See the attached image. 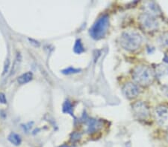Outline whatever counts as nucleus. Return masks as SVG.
Here are the masks:
<instances>
[{"mask_svg":"<svg viewBox=\"0 0 168 147\" xmlns=\"http://www.w3.org/2000/svg\"><path fill=\"white\" fill-rule=\"evenodd\" d=\"M120 43L122 47L128 51L138 50L142 43V37L135 30H127L122 34Z\"/></svg>","mask_w":168,"mask_h":147,"instance_id":"nucleus-1","label":"nucleus"},{"mask_svg":"<svg viewBox=\"0 0 168 147\" xmlns=\"http://www.w3.org/2000/svg\"><path fill=\"white\" fill-rule=\"evenodd\" d=\"M132 77L136 83L142 85H148L153 82L155 74L152 69L147 66H138L133 69Z\"/></svg>","mask_w":168,"mask_h":147,"instance_id":"nucleus-2","label":"nucleus"},{"mask_svg":"<svg viewBox=\"0 0 168 147\" xmlns=\"http://www.w3.org/2000/svg\"><path fill=\"white\" fill-rule=\"evenodd\" d=\"M109 26V19L107 15H103L100 16L95 23L94 24L93 26L90 28L89 33H90V37L94 40H100L103 38L107 32L108 28Z\"/></svg>","mask_w":168,"mask_h":147,"instance_id":"nucleus-3","label":"nucleus"},{"mask_svg":"<svg viewBox=\"0 0 168 147\" xmlns=\"http://www.w3.org/2000/svg\"><path fill=\"white\" fill-rule=\"evenodd\" d=\"M139 22L142 28L147 31H153L158 28L159 24L156 19L154 16L148 14V13H143L139 17Z\"/></svg>","mask_w":168,"mask_h":147,"instance_id":"nucleus-4","label":"nucleus"},{"mask_svg":"<svg viewBox=\"0 0 168 147\" xmlns=\"http://www.w3.org/2000/svg\"><path fill=\"white\" fill-rule=\"evenodd\" d=\"M132 110L135 117L138 120H143L150 116V109L145 102L139 101L135 102L132 106Z\"/></svg>","mask_w":168,"mask_h":147,"instance_id":"nucleus-5","label":"nucleus"},{"mask_svg":"<svg viewBox=\"0 0 168 147\" xmlns=\"http://www.w3.org/2000/svg\"><path fill=\"white\" fill-rule=\"evenodd\" d=\"M155 117L159 126L164 128H168V106H158L155 110Z\"/></svg>","mask_w":168,"mask_h":147,"instance_id":"nucleus-6","label":"nucleus"},{"mask_svg":"<svg viewBox=\"0 0 168 147\" xmlns=\"http://www.w3.org/2000/svg\"><path fill=\"white\" fill-rule=\"evenodd\" d=\"M123 92L128 99H133L140 94V89L137 85L132 83H128L123 86Z\"/></svg>","mask_w":168,"mask_h":147,"instance_id":"nucleus-7","label":"nucleus"},{"mask_svg":"<svg viewBox=\"0 0 168 147\" xmlns=\"http://www.w3.org/2000/svg\"><path fill=\"white\" fill-rule=\"evenodd\" d=\"M87 131L89 134H94L102 127V124L99 120L95 119H89L87 122Z\"/></svg>","mask_w":168,"mask_h":147,"instance_id":"nucleus-8","label":"nucleus"},{"mask_svg":"<svg viewBox=\"0 0 168 147\" xmlns=\"http://www.w3.org/2000/svg\"><path fill=\"white\" fill-rule=\"evenodd\" d=\"M143 6H144V9L147 12L146 13H148L152 16L160 14V10H159L158 7L153 2H147L144 3Z\"/></svg>","mask_w":168,"mask_h":147,"instance_id":"nucleus-9","label":"nucleus"},{"mask_svg":"<svg viewBox=\"0 0 168 147\" xmlns=\"http://www.w3.org/2000/svg\"><path fill=\"white\" fill-rule=\"evenodd\" d=\"M32 78H33V74L30 72V71H29V72L23 74L21 76L19 77L17 79V82L19 83V84L23 85L29 83V82H30L31 80H32Z\"/></svg>","mask_w":168,"mask_h":147,"instance_id":"nucleus-10","label":"nucleus"},{"mask_svg":"<svg viewBox=\"0 0 168 147\" xmlns=\"http://www.w3.org/2000/svg\"><path fill=\"white\" fill-rule=\"evenodd\" d=\"M8 140L11 142L12 144L15 145V146H19V145H20V143H21L22 142L20 136L14 132H12L8 135Z\"/></svg>","mask_w":168,"mask_h":147,"instance_id":"nucleus-11","label":"nucleus"},{"mask_svg":"<svg viewBox=\"0 0 168 147\" xmlns=\"http://www.w3.org/2000/svg\"><path fill=\"white\" fill-rule=\"evenodd\" d=\"M73 51H74L75 54H82V52L85 51V48H84L83 45H82L81 40H77L76 41H75L74 48H73Z\"/></svg>","mask_w":168,"mask_h":147,"instance_id":"nucleus-12","label":"nucleus"},{"mask_svg":"<svg viewBox=\"0 0 168 147\" xmlns=\"http://www.w3.org/2000/svg\"><path fill=\"white\" fill-rule=\"evenodd\" d=\"M63 112L64 113H67L70 114L71 116H74L73 115V106L70 102L68 101H65V102L63 105Z\"/></svg>","mask_w":168,"mask_h":147,"instance_id":"nucleus-13","label":"nucleus"},{"mask_svg":"<svg viewBox=\"0 0 168 147\" xmlns=\"http://www.w3.org/2000/svg\"><path fill=\"white\" fill-rule=\"evenodd\" d=\"M158 42L163 47H168V32L162 34L159 37Z\"/></svg>","mask_w":168,"mask_h":147,"instance_id":"nucleus-14","label":"nucleus"},{"mask_svg":"<svg viewBox=\"0 0 168 147\" xmlns=\"http://www.w3.org/2000/svg\"><path fill=\"white\" fill-rule=\"evenodd\" d=\"M21 61H22L21 54H20V53H17L16 59H15V61H14V64H13V69H12V74L15 73V71L17 70V68L19 67V66H20Z\"/></svg>","mask_w":168,"mask_h":147,"instance_id":"nucleus-15","label":"nucleus"},{"mask_svg":"<svg viewBox=\"0 0 168 147\" xmlns=\"http://www.w3.org/2000/svg\"><path fill=\"white\" fill-rule=\"evenodd\" d=\"M80 71H81V70L78 69V68L69 67L67 68H65V69H64V70H62V71H61V72H62L63 74H72L78 73Z\"/></svg>","mask_w":168,"mask_h":147,"instance_id":"nucleus-16","label":"nucleus"},{"mask_svg":"<svg viewBox=\"0 0 168 147\" xmlns=\"http://www.w3.org/2000/svg\"><path fill=\"white\" fill-rule=\"evenodd\" d=\"M9 68H10V60H9V59H7L6 63H5L4 70H3L2 75H5L8 72V69H9Z\"/></svg>","mask_w":168,"mask_h":147,"instance_id":"nucleus-17","label":"nucleus"},{"mask_svg":"<svg viewBox=\"0 0 168 147\" xmlns=\"http://www.w3.org/2000/svg\"><path fill=\"white\" fill-rule=\"evenodd\" d=\"M81 138V134L79 133H73L71 135V141H78Z\"/></svg>","mask_w":168,"mask_h":147,"instance_id":"nucleus-18","label":"nucleus"},{"mask_svg":"<svg viewBox=\"0 0 168 147\" xmlns=\"http://www.w3.org/2000/svg\"><path fill=\"white\" fill-rule=\"evenodd\" d=\"M0 102H2V103H6L7 102L6 97L5 94L0 93Z\"/></svg>","mask_w":168,"mask_h":147,"instance_id":"nucleus-19","label":"nucleus"},{"mask_svg":"<svg viewBox=\"0 0 168 147\" xmlns=\"http://www.w3.org/2000/svg\"><path fill=\"white\" fill-rule=\"evenodd\" d=\"M29 41H30V43L32 44L35 46V47H39L40 46V43H39L37 41H36L35 40H32V39H29Z\"/></svg>","mask_w":168,"mask_h":147,"instance_id":"nucleus-20","label":"nucleus"},{"mask_svg":"<svg viewBox=\"0 0 168 147\" xmlns=\"http://www.w3.org/2000/svg\"><path fill=\"white\" fill-rule=\"evenodd\" d=\"M163 93L166 95V96L168 97V85H165V86H163L162 88Z\"/></svg>","mask_w":168,"mask_h":147,"instance_id":"nucleus-21","label":"nucleus"},{"mask_svg":"<svg viewBox=\"0 0 168 147\" xmlns=\"http://www.w3.org/2000/svg\"><path fill=\"white\" fill-rule=\"evenodd\" d=\"M164 62L168 63V56H166V57L164 58Z\"/></svg>","mask_w":168,"mask_h":147,"instance_id":"nucleus-22","label":"nucleus"},{"mask_svg":"<svg viewBox=\"0 0 168 147\" xmlns=\"http://www.w3.org/2000/svg\"><path fill=\"white\" fill-rule=\"evenodd\" d=\"M60 147H71V146H67V145H62V146H61Z\"/></svg>","mask_w":168,"mask_h":147,"instance_id":"nucleus-23","label":"nucleus"}]
</instances>
